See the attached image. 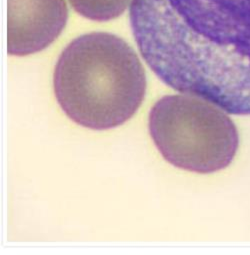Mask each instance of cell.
Here are the masks:
<instances>
[{
  "instance_id": "1",
  "label": "cell",
  "mask_w": 250,
  "mask_h": 255,
  "mask_svg": "<svg viewBox=\"0 0 250 255\" xmlns=\"http://www.w3.org/2000/svg\"><path fill=\"white\" fill-rule=\"evenodd\" d=\"M133 36L156 76L250 115V0H132Z\"/></svg>"
},
{
  "instance_id": "2",
  "label": "cell",
  "mask_w": 250,
  "mask_h": 255,
  "mask_svg": "<svg viewBox=\"0 0 250 255\" xmlns=\"http://www.w3.org/2000/svg\"><path fill=\"white\" fill-rule=\"evenodd\" d=\"M56 99L75 123L106 130L129 120L146 92L145 70L120 37L93 32L71 41L55 66Z\"/></svg>"
},
{
  "instance_id": "3",
  "label": "cell",
  "mask_w": 250,
  "mask_h": 255,
  "mask_svg": "<svg viewBox=\"0 0 250 255\" xmlns=\"http://www.w3.org/2000/svg\"><path fill=\"white\" fill-rule=\"evenodd\" d=\"M151 138L175 167L206 174L227 167L239 145L235 124L223 109L201 97L160 98L149 113Z\"/></svg>"
},
{
  "instance_id": "4",
  "label": "cell",
  "mask_w": 250,
  "mask_h": 255,
  "mask_svg": "<svg viewBox=\"0 0 250 255\" xmlns=\"http://www.w3.org/2000/svg\"><path fill=\"white\" fill-rule=\"evenodd\" d=\"M67 16L65 0H7V53L43 50L60 35Z\"/></svg>"
},
{
  "instance_id": "5",
  "label": "cell",
  "mask_w": 250,
  "mask_h": 255,
  "mask_svg": "<svg viewBox=\"0 0 250 255\" xmlns=\"http://www.w3.org/2000/svg\"><path fill=\"white\" fill-rule=\"evenodd\" d=\"M72 7L82 16L107 21L120 16L132 0H69Z\"/></svg>"
}]
</instances>
